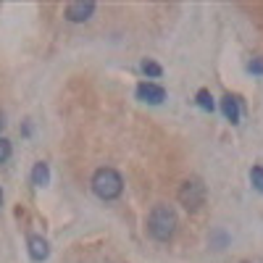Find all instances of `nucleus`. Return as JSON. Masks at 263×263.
Returning a JSON list of instances; mask_svg holds the SVG:
<instances>
[{"instance_id":"9d476101","label":"nucleus","mask_w":263,"mask_h":263,"mask_svg":"<svg viewBox=\"0 0 263 263\" xmlns=\"http://www.w3.org/2000/svg\"><path fill=\"white\" fill-rule=\"evenodd\" d=\"M11 156H13V145H11V140L0 137V166L8 163V161H11Z\"/></svg>"},{"instance_id":"0eeeda50","label":"nucleus","mask_w":263,"mask_h":263,"mask_svg":"<svg viewBox=\"0 0 263 263\" xmlns=\"http://www.w3.org/2000/svg\"><path fill=\"white\" fill-rule=\"evenodd\" d=\"M221 111H224L227 121H232V124H239V119H242V108H239V100L234 95L221 98Z\"/></svg>"},{"instance_id":"f8f14e48","label":"nucleus","mask_w":263,"mask_h":263,"mask_svg":"<svg viewBox=\"0 0 263 263\" xmlns=\"http://www.w3.org/2000/svg\"><path fill=\"white\" fill-rule=\"evenodd\" d=\"M142 71H145L147 77H153V79H158V77L163 74V69H161L156 61H142Z\"/></svg>"},{"instance_id":"1a4fd4ad","label":"nucleus","mask_w":263,"mask_h":263,"mask_svg":"<svg viewBox=\"0 0 263 263\" xmlns=\"http://www.w3.org/2000/svg\"><path fill=\"white\" fill-rule=\"evenodd\" d=\"M197 105H200L203 108V111H213V108H216V103H213V95L208 92V90H200V92H197Z\"/></svg>"},{"instance_id":"423d86ee","label":"nucleus","mask_w":263,"mask_h":263,"mask_svg":"<svg viewBox=\"0 0 263 263\" xmlns=\"http://www.w3.org/2000/svg\"><path fill=\"white\" fill-rule=\"evenodd\" d=\"M27 248H29V258H32L34 263H42V260H45V258L50 255L48 239H45V237H40V234H32V237H29Z\"/></svg>"},{"instance_id":"6e6552de","label":"nucleus","mask_w":263,"mask_h":263,"mask_svg":"<svg viewBox=\"0 0 263 263\" xmlns=\"http://www.w3.org/2000/svg\"><path fill=\"white\" fill-rule=\"evenodd\" d=\"M50 182V166L45 161H37L34 168H32V184L34 187H45Z\"/></svg>"},{"instance_id":"2eb2a0df","label":"nucleus","mask_w":263,"mask_h":263,"mask_svg":"<svg viewBox=\"0 0 263 263\" xmlns=\"http://www.w3.org/2000/svg\"><path fill=\"white\" fill-rule=\"evenodd\" d=\"M3 124H6V121H3V114H0V129H3Z\"/></svg>"},{"instance_id":"ddd939ff","label":"nucleus","mask_w":263,"mask_h":263,"mask_svg":"<svg viewBox=\"0 0 263 263\" xmlns=\"http://www.w3.org/2000/svg\"><path fill=\"white\" fill-rule=\"evenodd\" d=\"M250 71L263 77V61H260V58H253V61H250Z\"/></svg>"},{"instance_id":"f257e3e1","label":"nucleus","mask_w":263,"mask_h":263,"mask_svg":"<svg viewBox=\"0 0 263 263\" xmlns=\"http://www.w3.org/2000/svg\"><path fill=\"white\" fill-rule=\"evenodd\" d=\"M177 229H179L177 211L166 203L153 205V211L147 213V234L156 239V242H171Z\"/></svg>"},{"instance_id":"9b49d317","label":"nucleus","mask_w":263,"mask_h":263,"mask_svg":"<svg viewBox=\"0 0 263 263\" xmlns=\"http://www.w3.org/2000/svg\"><path fill=\"white\" fill-rule=\"evenodd\" d=\"M250 182L258 192H263V166H253L250 168Z\"/></svg>"},{"instance_id":"20e7f679","label":"nucleus","mask_w":263,"mask_h":263,"mask_svg":"<svg viewBox=\"0 0 263 263\" xmlns=\"http://www.w3.org/2000/svg\"><path fill=\"white\" fill-rule=\"evenodd\" d=\"M95 3L92 0H77V3H69L63 11V18L71 21V24H84V21H90L95 16Z\"/></svg>"},{"instance_id":"f03ea898","label":"nucleus","mask_w":263,"mask_h":263,"mask_svg":"<svg viewBox=\"0 0 263 263\" xmlns=\"http://www.w3.org/2000/svg\"><path fill=\"white\" fill-rule=\"evenodd\" d=\"M95 197H100V200H116V197L124 192V179L121 174L111 166H100L95 174H92V182H90Z\"/></svg>"},{"instance_id":"39448f33","label":"nucleus","mask_w":263,"mask_h":263,"mask_svg":"<svg viewBox=\"0 0 263 263\" xmlns=\"http://www.w3.org/2000/svg\"><path fill=\"white\" fill-rule=\"evenodd\" d=\"M135 92H137V100L153 103V105H158V103L166 100V90H163L161 84H156V82H140Z\"/></svg>"},{"instance_id":"4468645a","label":"nucleus","mask_w":263,"mask_h":263,"mask_svg":"<svg viewBox=\"0 0 263 263\" xmlns=\"http://www.w3.org/2000/svg\"><path fill=\"white\" fill-rule=\"evenodd\" d=\"M0 205H3V187H0Z\"/></svg>"},{"instance_id":"7ed1b4c3","label":"nucleus","mask_w":263,"mask_h":263,"mask_svg":"<svg viewBox=\"0 0 263 263\" xmlns=\"http://www.w3.org/2000/svg\"><path fill=\"white\" fill-rule=\"evenodd\" d=\"M177 197H179V203L184 205V211L197 213L205 205V184H203V179H197V177L184 179L179 192H177Z\"/></svg>"}]
</instances>
